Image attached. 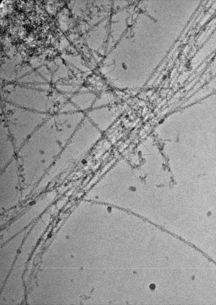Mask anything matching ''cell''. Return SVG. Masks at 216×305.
I'll return each instance as SVG.
<instances>
[{"mask_svg":"<svg viewBox=\"0 0 216 305\" xmlns=\"http://www.w3.org/2000/svg\"><path fill=\"white\" fill-rule=\"evenodd\" d=\"M96 98L91 92L76 94L71 99V102L79 111H82L92 108Z\"/></svg>","mask_w":216,"mask_h":305,"instance_id":"1","label":"cell"},{"mask_svg":"<svg viewBox=\"0 0 216 305\" xmlns=\"http://www.w3.org/2000/svg\"><path fill=\"white\" fill-rule=\"evenodd\" d=\"M156 286L154 284H151L149 285V288L151 290H154L155 289Z\"/></svg>","mask_w":216,"mask_h":305,"instance_id":"2","label":"cell"}]
</instances>
